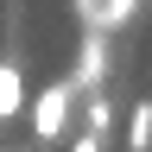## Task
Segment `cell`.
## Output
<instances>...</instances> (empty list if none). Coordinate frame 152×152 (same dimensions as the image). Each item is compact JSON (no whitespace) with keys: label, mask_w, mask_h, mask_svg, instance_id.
Returning a JSON list of instances; mask_svg holds the SVG:
<instances>
[{"label":"cell","mask_w":152,"mask_h":152,"mask_svg":"<svg viewBox=\"0 0 152 152\" xmlns=\"http://www.w3.org/2000/svg\"><path fill=\"white\" fill-rule=\"evenodd\" d=\"M70 102H76V83H45V89H38V102H32V140L38 146H51L57 133H64Z\"/></svg>","instance_id":"obj_1"},{"label":"cell","mask_w":152,"mask_h":152,"mask_svg":"<svg viewBox=\"0 0 152 152\" xmlns=\"http://www.w3.org/2000/svg\"><path fill=\"white\" fill-rule=\"evenodd\" d=\"M19 108H26V83H19L13 64H0V121H13Z\"/></svg>","instance_id":"obj_2"},{"label":"cell","mask_w":152,"mask_h":152,"mask_svg":"<svg viewBox=\"0 0 152 152\" xmlns=\"http://www.w3.org/2000/svg\"><path fill=\"white\" fill-rule=\"evenodd\" d=\"M127 146H133V152H146V146H152V102L133 108V121H127Z\"/></svg>","instance_id":"obj_3"},{"label":"cell","mask_w":152,"mask_h":152,"mask_svg":"<svg viewBox=\"0 0 152 152\" xmlns=\"http://www.w3.org/2000/svg\"><path fill=\"white\" fill-rule=\"evenodd\" d=\"M76 83H83V89H95V83H102V32L89 38V51H83V70H76Z\"/></svg>","instance_id":"obj_4"},{"label":"cell","mask_w":152,"mask_h":152,"mask_svg":"<svg viewBox=\"0 0 152 152\" xmlns=\"http://www.w3.org/2000/svg\"><path fill=\"white\" fill-rule=\"evenodd\" d=\"M133 7H140V0H108V7L95 13V32H114V26H127V19H133Z\"/></svg>","instance_id":"obj_5"},{"label":"cell","mask_w":152,"mask_h":152,"mask_svg":"<svg viewBox=\"0 0 152 152\" xmlns=\"http://www.w3.org/2000/svg\"><path fill=\"white\" fill-rule=\"evenodd\" d=\"M76 152H102V133H83V140H76Z\"/></svg>","instance_id":"obj_6"}]
</instances>
